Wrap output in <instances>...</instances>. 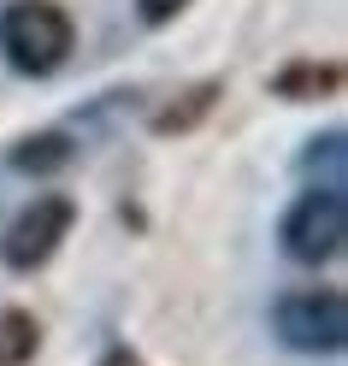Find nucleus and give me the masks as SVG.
<instances>
[{
    "label": "nucleus",
    "instance_id": "f257e3e1",
    "mask_svg": "<svg viewBox=\"0 0 348 366\" xmlns=\"http://www.w3.org/2000/svg\"><path fill=\"white\" fill-rule=\"evenodd\" d=\"M0 54H6L18 71L48 77L65 65L71 54V18H65L54 0H12L0 12Z\"/></svg>",
    "mask_w": 348,
    "mask_h": 366
},
{
    "label": "nucleus",
    "instance_id": "f03ea898",
    "mask_svg": "<svg viewBox=\"0 0 348 366\" xmlns=\"http://www.w3.org/2000/svg\"><path fill=\"white\" fill-rule=\"evenodd\" d=\"M342 237H348V201L337 183H319L284 213V254L301 266H324L342 254Z\"/></svg>",
    "mask_w": 348,
    "mask_h": 366
},
{
    "label": "nucleus",
    "instance_id": "7ed1b4c3",
    "mask_svg": "<svg viewBox=\"0 0 348 366\" xmlns=\"http://www.w3.org/2000/svg\"><path fill=\"white\" fill-rule=\"evenodd\" d=\"M272 325L301 355H337L342 337H348V307H342L337 290H295V295L277 302Z\"/></svg>",
    "mask_w": 348,
    "mask_h": 366
},
{
    "label": "nucleus",
    "instance_id": "20e7f679",
    "mask_svg": "<svg viewBox=\"0 0 348 366\" xmlns=\"http://www.w3.org/2000/svg\"><path fill=\"white\" fill-rule=\"evenodd\" d=\"M71 219H77V207H71L65 195H36L30 207L12 219L6 242H0V260H6L12 272H36V266H41V260H48L54 248L65 242Z\"/></svg>",
    "mask_w": 348,
    "mask_h": 366
},
{
    "label": "nucleus",
    "instance_id": "39448f33",
    "mask_svg": "<svg viewBox=\"0 0 348 366\" xmlns=\"http://www.w3.org/2000/svg\"><path fill=\"white\" fill-rule=\"evenodd\" d=\"M12 166L18 172H59V166H71V136H59V130L24 136V142L12 148Z\"/></svg>",
    "mask_w": 348,
    "mask_h": 366
},
{
    "label": "nucleus",
    "instance_id": "423d86ee",
    "mask_svg": "<svg viewBox=\"0 0 348 366\" xmlns=\"http://www.w3.org/2000/svg\"><path fill=\"white\" fill-rule=\"evenodd\" d=\"M36 355V319L30 313H0V366H24Z\"/></svg>",
    "mask_w": 348,
    "mask_h": 366
},
{
    "label": "nucleus",
    "instance_id": "0eeeda50",
    "mask_svg": "<svg viewBox=\"0 0 348 366\" xmlns=\"http://www.w3.org/2000/svg\"><path fill=\"white\" fill-rule=\"evenodd\" d=\"M337 83H342L337 65H289V71L277 77V95H289V101H301V95H331Z\"/></svg>",
    "mask_w": 348,
    "mask_h": 366
},
{
    "label": "nucleus",
    "instance_id": "6e6552de",
    "mask_svg": "<svg viewBox=\"0 0 348 366\" xmlns=\"http://www.w3.org/2000/svg\"><path fill=\"white\" fill-rule=\"evenodd\" d=\"M213 95H219L213 83H207V89H195V95H183L189 107H171V112H159V130H177V124H189L195 112H207V101H213Z\"/></svg>",
    "mask_w": 348,
    "mask_h": 366
},
{
    "label": "nucleus",
    "instance_id": "1a4fd4ad",
    "mask_svg": "<svg viewBox=\"0 0 348 366\" xmlns=\"http://www.w3.org/2000/svg\"><path fill=\"white\" fill-rule=\"evenodd\" d=\"M136 6H142L148 24H166V18H177L183 6H189V0H136Z\"/></svg>",
    "mask_w": 348,
    "mask_h": 366
},
{
    "label": "nucleus",
    "instance_id": "9d476101",
    "mask_svg": "<svg viewBox=\"0 0 348 366\" xmlns=\"http://www.w3.org/2000/svg\"><path fill=\"white\" fill-rule=\"evenodd\" d=\"M101 366H136V360H130V355H106Z\"/></svg>",
    "mask_w": 348,
    "mask_h": 366
}]
</instances>
